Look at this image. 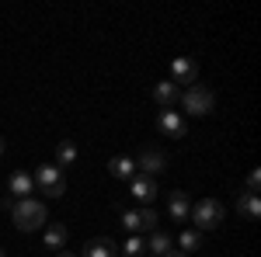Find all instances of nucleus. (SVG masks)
<instances>
[{
	"mask_svg": "<svg viewBox=\"0 0 261 257\" xmlns=\"http://www.w3.org/2000/svg\"><path fill=\"white\" fill-rule=\"evenodd\" d=\"M11 219L21 233H35V230H45L49 212H45V202H39V198H18L11 205Z\"/></svg>",
	"mask_w": 261,
	"mask_h": 257,
	"instance_id": "1",
	"label": "nucleus"
},
{
	"mask_svg": "<svg viewBox=\"0 0 261 257\" xmlns=\"http://www.w3.org/2000/svg\"><path fill=\"white\" fill-rule=\"evenodd\" d=\"M178 101L185 104V111H188V115H209V111L216 108V94H213L209 87H202V83L185 87Z\"/></svg>",
	"mask_w": 261,
	"mask_h": 257,
	"instance_id": "2",
	"label": "nucleus"
},
{
	"mask_svg": "<svg viewBox=\"0 0 261 257\" xmlns=\"http://www.w3.org/2000/svg\"><path fill=\"white\" fill-rule=\"evenodd\" d=\"M32 181H35V188H42L49 198L66 195V174H63V167H56V163H42L39 170L32 174Z\"/></svg>",
	"mask_w": 261,
	"mask_h": 257,
	"instance_id": "3",
	"label": "nucleus"
},
{
	"mask_svg": "<svg viewBox=\"0 0 261 257\" xmlns=\"http://www.w3.org/2000/svg\"><path fill=\"white\" fill-rule=\"evenodd\" d=\"M192 222H195V230L199 233H209V230H216L223 222V205L216 202V198H202V202H195L192 205Z\"/></svg>",
	"mask_w": 261,
	"mask_h": 257,
	"instance_id": "4",
	"label": "nucleus"
},
{
	"mask_svg": "<svg viewBox=\"0 0 261 257\" xmlns=\"http://www.w3.org/2000/svg\"><path fill=\"white\" fill-rule=\"evenodd\" d=\"M195 77H199V63L192 60V56H178V60L171 63V77L167 80H174V83H188V87H192V83H195Z\"/></svg>",
	"mask_w": 261,
	"mask_h": 257,
	"instance_id": "5",
	"label": "nucleus"
},
{
	"mask_svg": "<svg viewBox=\"0 0 261 257\" xmlns=\"http://www.w3.org/2000/svg\"><path fill=\"white\" fill-rule=\"evenodd\" d=\"M164 167H167V157H164L161 150H143L140 160H136V170H143L146 178H157Z\"/></svg>",
	"mask_w": 261,
	"mask_h": 257,
	"instance_id": "6",
	"label": "nucleus"
},
{
	"mask_svg": "<svg viewBox=\"0 0 261 257\" xmlns=\"http://www.w3.org/2000/svg\"><path fill=\"white\" fill-rule=\"evenodd\" d=\"M157 122H161V129H164V136H171V139H185V119H181L174 108H164L161 115H157Z\"/></svg>",
	"mask_w": 261,
	"mask_h": 257,
	"instance_id": "7",
	"label": "nucleus"
},
{
	"mask_svg": "<svg viewBox=\"0 0 261 257\" xmlns=\"http://www.w3.org/2000/svg\"><path fill=\"white\" fill-rule=\"evenodd\" d=\"M81 257H119V243L108 237H94L84 243V254Z\"/></svg>",
	"mask_w": 261,
	"mask_h": 257,
	"instance_id": "8",
	"label": "nucleus"
},
{
	"mask_svg": "<svg viewBox=\"0 0 261 257\" xmlns=\"http://www.w3.org/2000/svg\"><path fill=\"white\" fill-rule=\"evenodd\" d=\"M66 240H70V230H66L63 222H49V226H45V233H42V243H45V250H60V254H63Z\"/></svg>",
	"mask_w": 261,
	"mask_h": 257,
	"instance_id": "9",
	"label": "nucleus"
},
{
	"mask_svg": "<svg viewBox=\"0 0 261 257\" xmlns=\"http://www.w3.org/2000/svg\"><path fill=\"white\" fill-rule=\"evenodd\" d=\"M181 98V87L174 80H157V87H153V101L161 104V108H174Z\"/></svg>",
	"mask_w": 261,
	"mask_h": 257,
	"instance_id": "10",
	"label": "nucleus"
},
{
	"mask_svg": "<svg viewBox=\"0 0 261 257\" xmlns=\"http://www.w3.org/2000/svg\"><path fill=\"white\" fill-rule=\"evenodd\" d=\"M129 191L140 198V202H153L157 198V178H146V174H136L129 181Z\"/></svg>",
	"mask_w": 261,
	"mask_h": 257,
	"instance_id": "11",
	"label": "nucleus"
},
{
	"mask_svg": "<svg viewBox=\"0 0 261 257\" xmlns=\"http://www.w3.org/2000/svg\"><path fill=\"white\" fill-rule=\"evenodd\" d=\"M7 188H11V195H18V198L35 195V181H32V174H24V170H14V174L7 178Z\"/></svg>",
	"mask_w": 261,
	"mask_h": 257,
	"instance_id": "12",
	"label": "nucleus"
},
{
	"mask_svg": "<svg viewBox=\"0 0 261 257\" xmlns=\"http://www.w3.org/2000/svg\"><path fill=\"white\" fill-rule=\"evenodd\" d=\"M167 212H171V219H174V222H185V219L192 216V202H188V195H185V191L167 195Z\"/></svg>",
	"mask_w": 261,
	"mask_h": 257,
	"instance_id": "13",
	"label": "nucleus"
},
{
	"mask_svg": "<svg viewBox=\"0 0 261 257\" xmlns=\"http://www.w3.org/2000/svg\"><path fill=\"white\" fill-rule=\"evenodd\" d=\"M108 170H112V178H119V181H133L136 178V160L133 157H112L108 160Z\"/></svg>",
	"mask_w": 261,
	"mask_h": 257,
	"instance_id": "14",
	"label": "nucleus"
},
{
	"mask_svg": "<svg viewBox=\"0 0 261 257\" xmlns=\"http://www.w3.org/2000/svg\"><path fill=\"white\" fill-rule=\"evenodd\" d=\"M237 212H241L244 219H254L261 216V198L258 195H251V191H244V195H237Z\"/></svg>",
	"mask_w": 261,
	"mask_h": 257,
	"instance_id": "15",
	"label": "nucleus"
},
{
	"mask_svg": "<svg viewBox=\"0 0 261 257\" xmlns=\"http://www.w3.org/2000/svg\"><path fill=\"white\" fill-rule=\"evenodd\" d=\"M171 247H174V240L167 237L164 230H153L150 240H146V250H153V257H167V254H171Z\"/></svg>",
	"mask_w": 261,
	"mask_h": 257,
	"instance_id": "16",
	"label": "nucleus"
},
{
	"mask_svg": "<svg viewBox=\"0 0 261 257\" xmlns=\"http://www.w3.org/2000/svg\"><path fill=\"white\" fill-rule=\"evenodd\" d=\"M77 160V142L73 139H63L60 146H56V167H70Z\"/></svg>",
	"mask_w": 261,
	"mask_h": 257,
	"instance_id": "17",
	"label": "nucleus"
},
{
	"mask_svg": "<svg viewBox=\"0 0 261 257\" xmlns=\"http://www.w3.org/2000/svg\"><path fill=\"white\" fill-rule=\"evenodd\" d=\"M178 243H181V254H192V250H202V233H199V230H181Z\"/></svg>",
	"mask_w": 261,
	"mask_h": 257,
	"instance_id": "18",
	"label": "nucleus"
},
{
	"mask_svg": "<svg viewBox=\"0 0 261 257\" xmlns=\"http://www.w3.org/2000/svg\"><path fill=\"white\" fill-rule=\"evenodd\" d=\"M143 250H146V240H140V237H129L125 243L119 247V254L122 257H140Z\"/></svg>",
	"mask_w": 261,
	"mask_h": 257,
	"instance_id": "19",
	"label": "nucleus"
},
{
	"mask_svg": "<svg viewBox=\"0 0 261 257\" xmlns=\"http://www.w3.org/2000/svg\"><path fill=\"white\" fill-rule=\"evenodd\" d=\"M122 226H125L129 233H140V230H143V216H140V212H133V209H125V212H122Z\"/></svg>",
	"mask_w": 261,
	"mask_h": 257,
	"instance_id": "20",
	"label": "nucleus"
},
{
	"mask_svg": "<svg viewBox=\"0 0 261 257\" xmlns=\"http://www.w3.org/2000/svg\"><path fill=\"white\" fill-rule=\"evenodd\" d=\"M258 188H261V170L254 167V170L247 174V191H251V195H258Z\"/></svg>",
	"mask_w": 261,
	"mask_h": 257,
	"instance_id": "21",
	"label": "nucleus"
},
{
	"mask_svg": "<svg viewBox=\"0 0 261 257\" xmlns=\"http://www.w3.org/2000/svg\"><path fill=\"white\" fill-rule=\"evenodd\" d=\"M140 216H143V230H157V212L153 209H143Z\"/></svg>",
	"mask_w": 261,
	"mask_h": 257,
	"instance_id": "22",
	"label": "nucleus"
},
{
	"mask_svg": "<svg viewBox=\"0 0 261 257\" xmlns=\"http://www.w3.org/2000/svg\"><path fill=\"white\" fill-rule=\"evenodd\" d=\"M167 257H188V254H181V250H171V254H167Z\"/></svg>",
	"mask_w": 261,
	"mask_h": 257,
	"instance_id": "23",
	"label": "nucleus"
},
{
	"mask_svg": "<svg viewBox=\"0 0 261 257\" xmlns=\"http://www.w3.org/2000/svg\"><path fill=\"white\" fill-rule=\"evenodd\" d=\"M4 150H7V142H4V136H0V157H4Z\"/></svg>",
	"mask_w": 261,
	"mask_h": 257,
	"instance_id": "24",
	"label": "nucleus"
},
{
	"mask_svg": "<svg viewBox=\"0 0 261 257\" xmlns=\"http://www.w3.org/2000/svg\"><path fill=\"white\" fill-rule=\"evenodd\" d=\"M56 257H77V254H56Z\"/></svg>",
	"mask_w": 261,
	"mask_h": 257,
	"instance_id": "25",
	"label": "nucleus"
},
{
	"mask_svg": "<svg viewBox=\"0 0 261 257\" xmlns=\"http://www.w3.org/2000/svg\"><path fill=\"white\" fill-rule=\"evenodd\" d=\"M0 257H7V254H4V247H0Z\"/></svg>",
	"mask_w": 261,
	"mask_h": 257,
	"instance_id": "26",
	"label": "nucleus"
}]
</instances>
